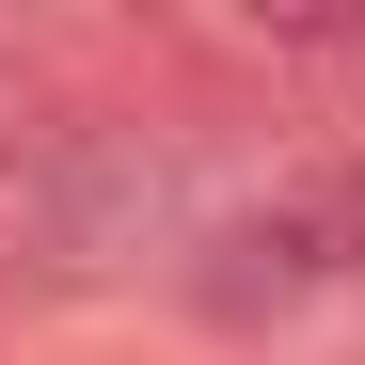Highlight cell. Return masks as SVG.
<instances>
[{
	"mask_svg": "<svg viewBox=\"0 0 365 365\" xmlns=\"http://www.w3.org/2000/svg\"><path fill=\"white\" fill-rule=\"evenodd\" d=\"M159 238H175V143L128 128V111H80L64 175L32 191V222L0 238V255H32L48 286H96V270H143Z\"/></svg>",
	"mask_w": 365,
	"mask_h": 365,
	"instance_id": "6da1fadb",
	"label": "cell"
},
{
	"mask_svg": "<svg viewBox=\"0 0 365 365\" xmlns=\"http://www.w3.org/2000/svg\"><path fill=\"white\" fill-rule=\"evenodd\" d=\"M207 302L222 318H255V302H302V286H349L365 270V159L349 143H318V159H286L255 207H238L222 238H207Z\"/></svg>",
	"mask_w": 365,
	"mask_h": 365,
	"instance_id": "7a4b0ae2",
	"label": "cell"
},
{
	"mask_svg": "<svg viewBox=\"0 0 365 365\" xmlns=\"http://www.w3.org/2000/svg\"><path fill=\"white\" fill-rule=\"evenodd\" d=\"M64 143H80V96L32 64V48H0V238L32 222V191L64 175Z\"/></svg>",
	"mask_w": 365,
	"mask_h": 365,
	"instance_id": "3957f363",
	"label": "cell"
}]
</instances>
